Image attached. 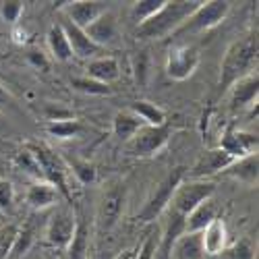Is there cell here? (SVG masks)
Returning <instances> with one entry per match:
<instances>
[{"label":"cell","instance_id":"cell-32","mask_svg":"<svg viewBox=\"0 0 259 259\" xmlns=\"http://www.w3.org/2000/svg\"><path fill=\"white\" fill-rule=\"evenodd\" d=\"M71 85H73V90H77L81 94H90V96H110L112 94L110 85L94 81L90 77H75V79H71Z\"/></svg>","mask_w":259,"mask_h":259},{"label":"cell","instance_id":"cell-24","mask_svg":"<svg viewBox=\"0 0 259 259\" xmlns=\"http://www.w3.org/2000/svg\"><path fill=\"white\" fill-rule=\"evenodd\" d=\"M131 110L143 124H149V126H160V124H166V112L162 110L160 106L152 104V102H145V100H139V102H133L128 106Z\"/></svg>","mask_w":259,"mask_h":259},{"label":"cell","instance_id":"cell-19","mask_svg":"<svg viewBox=\"0 0 259 259\" xmlns=\"http://www.w3.org/2000/svg\"><path fill=\"white\" fill-rule=\"evenodd\" d=\"M85 71H88V75H85V77L110 85V83H114L120 77V64L112 56H98V58L88 62Z\"/></svg>","mask_w":259,"mask_h":259},{"label":"cell","instance_id":"cell-11","mask_svg":"<svg viewBox=\"0 0 259 259\" xmlns=\"http://www.w3.org/2000/svg\"><path fill=\"white\" fill-rule=\"evenodd\" d=\"M75 228H77V220L71 211L67 209L56 211L46 226V243L54 249H67L73 241Z\"/></svg>","mask_w":259,"mask_h":259},{"label":"cell","instance_id":"cell-31","mask_svg":"<svg viewBox=\"0 0 259 259\" xmlns=\"http://www.w3.org/2000/svg\"><path fill=\"white\" fill-rule=\"evenodd\" d=\"M67 166H69V172L81 185H94L98 181V170L88 160H73Z\"/></svg>","mask_w":259,"mask_h":259},{"label":"cell","instance_id":"cell-39","mask_svg":"<svg viewBox=\"0 0 259 259\" xmlns=\"http://www.w3.org/2000/svg\"><path fill=\"white\" fill-rule=\"evenodd\" d=\"M156 251H158V236L154 232H149L147 239L143 241V245L137 247L135 259H154L156 257Z\"/></svg>","mask_w":259,"mask_h":259},{"label":"cell","instance_id":"cell-18","mask_svg":"<svg viewBox=\"0 0 259 259\" xmlns=\"http://www.w3.org/2000/svg\"><path fill=\"white\" fill-rule=\"evenodd\" d=\"M83 31L88 33V37L96 46L104 48L106 44H110V41L116 37V19L112 13H102L94 23H90Z\"/></svg>","mask_w":259,"mask_h":259},{"label":"cell","instance_id":"cell-33","mask_svg":"<svg viewBox=\"0 0 259 259\" xmlns=\"http://www.w3.org/2000/svg\"><path fill=\"white\" fill-rule=\"evenodd\" d=\"M220 257L222 259H255V249L247 239H241L232 247H226Z\"/></svg>","mask_w":259,"mask_h":259},{"label":"cell","instance_id":"cell-42","mask_svg":"<svg viewBox=\"0 0 259 259\" xmlns=\"http://www.w3.org/2000/svg\"><path fill=\"white\" fill-rule=\"evenodd\" d=\"M135 253H137V249H124L114 259H135Z\"/></svg>","mask_w":259,"mask_h":259},{"label":"cell","instance_id":"cell-3","mask_svg":"<svg viewBox=\"0 0 259 259\" xmlns=\"http://www.w3.org/2000/svg\"><path fill=\"white\" fill-rule=\"evenodd\" d=\"M29 149L33 152L37 164H39V170H41V179L44 183H50L64 199L73 201V195H71V189H69V183H67V175H69V166L64 164V160L54 154V149L44 145V143H27Z\"/></svg>","mask_w":259,"mask_h":259},{"label":"cell","instance_id":"cell-7","mask_svg":"<svg viewBox=\"0 0 259 259\" xmlns=\"http://www.w3.org/2000/svg\"><path fill=\"white\" fill-rule=\"evenodd\" d=\"M213 193H215V185L211 181H191V179H185L177 187L168 209L177 211V213L183 215V218H187V215L195 209L199 203L211 199Z\"/></svg>","mask_w":259,"mask_h":259},{"label":"cell","instance_id":"cell-35","mask_svg":"<svg viewBox=\"0 0 259 259\" xmlns=\"http://www.w3.org/2000/svg\"><path fill=\"white\" fill-rule=\"evenodd\" d=\"M17 230H19V228L13 226V224L0 228V259H9V253H11V247H13V243H15Z\"/></svg>","mask_w":259,"mask_h":259},{"label":"cell","instance_id":"cell-40","mask_svg":"<svg viewBox=\"0 0 259 259\" xmlns=\"http://www.w3.org/2000/svg\"><path fill=\"white\" fill-rule=\"evenodd\" d=\"M44 116H46V120H48V122L75 118L71 110H67V108H62V106H58V104H46V108H44Z\"/></svg>","mask_w":259,"mask_h":259},{"label":"cell","instance_id":"cell-2","mask_svg":"<svg viewBox=\"0 0 259 259\" xmlns=\"http://www.w3.org/2000/svg\"><path fill=\"white\" fill-rule=\"evenodd\" d=\"M199 7L197 0H166V5L145 23L137 25V37L162 39L172 35Z\"/></svg>","mask_w":259,"mask_h":259},{"label":"cell","instance_id":"cell-12","mask_svg":"<svg viewBox=\"0 0 259 259\" xmlns=\"http://www.w3.org/2000/svg\"><path fill=\"white\" fill-rule=\"evenodd\" d=\"M257 145H259L257 135L247 133V131H236V128H228V131L222 135L218 147L224 149V152L228 156H232L234 160H241L245 156L257 154Z\"/></svg>","mask_w":259,"mask_h":259},{"label":"cell","instance_id":"cell-1","mask_svg":"<svg viewBox=\"0 0 259 259\" xmlns=\"http://www.w3.org/2000/svg\"><path fill=\"white\" fill-rule=\"evenodd\" d=\"M257 67V35H247L232 41L220 62V92L230 90L232 85L255 73Z\"/></svg>","mask_w":259,"mask_h":259},{"label":"cell","instance_id":"cell-29","mask_svg":"<svg viewBox=\"0 0 259 259\" xmlns=\"http://www.w3.org/2000/svg\"><path fill=\"white\" fill-rule=\"evenodd\" d=\"M164 5H166V0H139V3L131 7V19L137 25H141L147 19H152Z\"/></svg>","mask_w":259,"mask_h":259},{"label":"cell","instance_id":"cell-34","mask_svg":"<svg viewBox=\"0 0 259 259\" xmlns=\"http://www.w3.org/2000/svg\"><path fill=\"white\" fill-rule=\"evenodd\" d=\"M133 71H135V81L139 85H145L147 77H149V54H147V50H143V52H139L135 56Z\"/></svg>","mask_w":259,"mask_h":259},{"label":"cell","instance_id":"cell-17","mask_svg":"<svg viewBox=\"0 0 259 259\" xmlns=\"http://www.w3.org/2000/svg\"><path fill=\"white\" fill-rule=\"evenodd\" d=\"M224 175H228L230 179L239 181L247 187H257V175H259V156L251 154L245 156L241 160H234L226 170Z\"/></svg>","mask_w":259,"mask_h":259},{"label":"cell","instance_id":"cell-10","mask_svg":"<svg viewBox=\"0 0 259 259\" xmlns=\"http://www.w3.org/2000/svg\"><path fill=\"white\" fill-rule=\"evenodd\" d=\"M232 162H234V158L228 156L220 147L205 149V152L197 158V162L193 164V168L185 170V179L189 177L191 181H207L209 177L218 175V172H224Z\"/></svg>","mask_w":259,"mask_h":259},{"label":"cell","instance_id":"cell-30","mask_svg":"<svg viewBox=\"0 0 259 259\" xmlns=\"http://www.w3.org/2000/svg\"><path fill=\"white\" fill-rule=\"evenodd\" d=\"M33 226H23L17 230V236H15V243L11 247V253H9V259H21L33 245Z\"/></svg>","mask_w":259,"mask_h":259},{"label":"cell","instance_id":"cell-26","mask_svg":"<svg viewBox=\"0 0 259 259\" xmlns=\"http://www.w3.org/2000/svg\"><path fill=\"white\" fill-rule=\"evenodd\" d=\"M141 126H143V122H141L131 110H122V112H118V114L114 116L112 131H114V135H116L118 139L128 141V139H131V137L139 131Z\"/></svg>","mask_w":259,"mask_h":259},{"label":"cell","instance_id":"cell-22","mask_svg":"<svg viewBox=\"0 0 259 259\" xmlns=\"http://www.w3.org/2000/svg\"><path fill=\"white\" fill-rule=\"evenodd\" d=\"M46 41H48V48H50V54H52L54 60L67 62V60L73 58L69 39H67V35H64V29L60 27V23L50 25V29L46 33Z\"/></svg>","mask_w":259,"mask_h":259},{"label":"cell","instance_id":"cell-21","mask_svg":"<svg viewBox=\"0 0 259 259\" xmlns=\"http://www.w3.org/2000/svg\"><path fill=\"white\" fill-rule=\"evenodd\" d=\"M58 197H60V193L50 183H44V181L33 183L27 191V203L35 211H41V209H48V207L56 205Z\"/></svg>","mask_w":259,"mask_h":259},{"label":"cell","instance_id":"cell-13","mask_svg":"<svg viewBox=\"0 0 259 259\" xmlns=\"http://www.w3.org/2000/svg\"><path fill=\"white\" fill-rule=\"evenodd\" d=\"M230 92V108L232 110H243V108L257 106V94H259V75L257 71L236 81Z\"/></svg>","mask_w":259,"mask_h":259},{"label":"cell","instance_id":"cell-16","mask_svg":"<svg viewBox=\"0 0 259 259\" xmlns=\"http://www.w3.org/2000/svg\"><path fill=\"white\" fill-rule=\"evenodd\" d=\"M201 245H203V253L205 255H222V251L228 245V228L224 224L222 218H215L211 220L203 232H201Z\"/></svg>","mask_w":259,"mask_h":259},{"label":"cell","instance_id":"cell-14","mask_svg":"<svg viewBox=\"0 0 259 259\" xmlns=\"http://www.w3.org/2000/svg\"><path fill=\"white\" fill-rule=\"evenodd\" d=\"M60 27L64 29V35H67V39H69V46H71L73 56L94 60V58H98V54L104 50V48L96 46L94 41L88 37V33H85L83 29H79L77 25H73L69 19H62V21H60Z\"/></svg>","mask_w":259,"mask_h":259},{"label":"cell","instance_id":"cell-5","mask_svg":"<svg viewBox=\"0 0 259 259\" xmlns=\"http://www.w3.org/2000/svg\"><path fill=\"white\" fill-rule=\"evenodd\" d=\"M172 133H175V126H172L170 122L160 124V126L143 124L131 139L124 141V154L133 156V158L156 156L158 152H162V149L168 145Z\"/></svg>","mask_w":259,"mask_h":259},{"label":"cell","instance_id":"cell-23","mask_svg":"<svg viewBox=\"0 0 259 259\" xmlns=\"http://www.w3.org/2000/svg\"><path fill=\"white\" fill-rule=\"evenodd\" d=\"M215 220V205L211 199L199 203L195 209H193L187 215V222H185V232H203V228Z\"/></svg>","mask_w":259,"mask_h":259},{"label":"cell","instance_id":"cell-9","mask_svg":"<svg viewBox=\"0 0 259 259\" xmlns=\"http://www.w3.org/2000/svg\"><path fill=\"white\" fill-rule=\"evenodd\" d=\"M199 67V50L195 46L187 44H177L168 50L166 56V73L175 81H185L189 79Z\"/></svg>","mask_w":259,"mask_h":259},{"label":"cell","instance_id":"cell-38","mask_svg":"<svg viewBox=\"0 0 259 259\" xmlns=\"http://www.w3.org/2000/svg\"><path fill=\"white\" fill-rule=\"evenodd\" d=\"M27 64H29V67H33L35 71H41V73L50 71V58H48V54H44L37 48L27 52Z\"/></svg>","mask_w":259,"mask_h":259},{"label":"cell","instance_id":"cell-8","mask_svg":"<svg viewBox=\"0 0 259 259\" xmlns=\"http://www.w3.org/2000/svg\"><path fill=\"white\" fill-rule=\"evenodd\" d=\"M124 203H126V187L124 185H114L108 189L98 205V213H96V224L100 230H112L118 222L120 215L124 211Z\"/></svg>","mask_w":259,"mask_h":259},{"label":"cell","instance_id":"cell-28","mask_svg":"<svg viewBox=\"0 0 259 259\" xmlns=\"http://www.w3.org/2000/svg\"><path fill=\"white\" fill-rule=\"evenodd\" d=\"M46 133L54 139H73L81 133V122L77 118H69V120H56V122H48L46 124Z\"/></svg>","mask_w":259,"mask_h":259},{"label":"cell","instance_id":"cell-20","mask_svg":"<svg viewBox=\"0 0 259 259\" xmlns=\"http://www.w3.org/2000/svg\"><path fill=\"white\" fill-rule=\"evenodd\" d=\"M172 259H203V245H201V232H185L170 247Z\"/></svg>","mask_w":259,"mask_h":259},{"label":"cell","instance_id":"cell-37","mask_svg":"<svg viewBox=\"0 0 259 259\" xmlns=\"http://www.w3.org/2000/svg\"><path fill=\"white\" fill-rule=\"evenodd\" d=\"M15 203V187L11 181L0 179V211H11Z\"/></svg>","mask_w":259,"mask_h":259},{"label":"cell","instance_id":"cell-15","mask_svg":"<svg viewBox=\"0 0 259 259\" xmlns=\"http://www.w3.org/2000/svg\"><path fill=\"white\" fill-rule=\"evenodd\" d=\"M102 13V3H92V0H75V3L64 5V19H69L79 29H85L90 23H94Z\"/></svg>","mask_w":259,"mask_h":259},{"label":"cell","instance_id":"cell-6","mask_svg":"<svg viewBox=\"0 0 259 259\" xmlns=\"http://www.w3.org/2000/svg\"><path fill=\"white\" fill-rule=\"evenodd\" d=\"M230 13V3L226 0H211V3H199V7L195 9L185 23L172 33V37H185V35H193V33H201L207 31L215 25H220L226 19V15Z\"/></svg>","mask_w":259,"mask_h":259},{"label":"cell","instance_id":"cell-25","mask_svg":"<svg viewBox=\"0 0 259 259\" xmlns=\"http://www.w3.org/2000/svg\"><path fill=\"white\" fill-rule=\"evenodd\" d=\"M90 236H92V230H90L88 222L77 220L73 241L67 247V259H88V255H90Z\"/></svg>","mask_w":259,"mask_h":259},{"label":"cell","instance_id":"cell-27","mask_svg":"<svg viewBox=\"0 0 259 259\" xmlns=\"http://www.w3.org/2000/svg\"><path fill=\"white\" fill-rule=\"evenodd\" d=\"M13 164H15L19 170H23L25 175H29L31 179H35V183L44 181V179H41L39 164H37V160H35V156H33V152L29 149V145H27V143H25L23 147H21L15 156H13Z\"/></svg>","mask_w":259,"mask_h":259},{"label":"cell","instance_id":"cell-4","mask_svg":"<svg viewBox=\"0 0 259 259\" xmlns=\"http://www.w3.org/2000/svg\"><path fill=\"white\" fill-rule=\"evenodd\" d=\"M185 181V168L183 166H177V168H172L168 175L162 179V183L156 187V191L152 193V197H149L145 201V205L139 209L137 213V220L139 222H156L162 218V213L168 209L170 201H172V195H175V191L177 187Z\"/></svg>","mask_w":259,"mask_h":259},{"label":"cell","instance_id":"cell-36","mask_svg":"<svg viewBox=\"0 0 259 259\" xmlns=\"http://www.w3.org/2000/svg\"><path fill=\"white\" fill-rule=\"evenodd\" d=\"M0 15L7 23H17L23 15V3H19V0H7V3L0 5Z\"/></svg>","mask_w":259,"mask_h":259},{"label":"cell","instance_id":"cell-41","mask_svg":"<svg viewBox=\"0 0 259 259\" xmlns=\"http://www.w3.org/2000/svg\"><path fill=\"white\" fill-rule=\"evenodd\" d=\"M9 102H11V94L3 88V85H0V110H3V108H5Z\"/></svg>","mask_w":259,"mask_h":259}]
</instances>
